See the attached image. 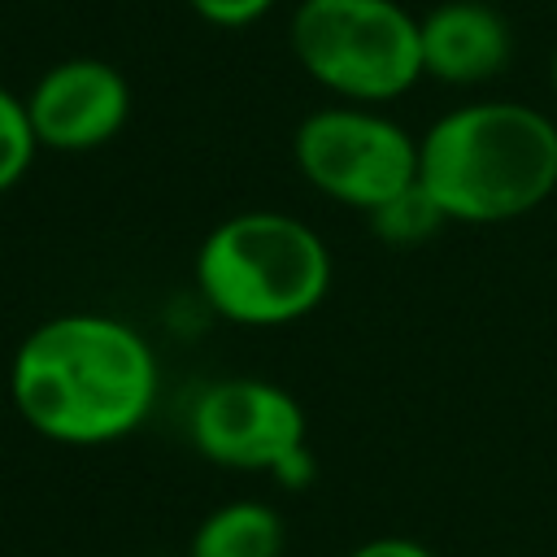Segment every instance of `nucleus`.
I'll return each instance as SVG.
<instances>
[{"instance_id":"obj_1","label":"nucleus","mask_w":557,"mask_h":557,"mask_svg":"<svg viewBox=\"0 0 557 557\" xmlns=\"http://www.w3.org/2000/svg\"><path fill=\"white\" fill-rule=\"evenodd\" d=\"M9 396L44 440L109 444L148 418L157 400V357L122 318L57 313L17 344Z\"/></svg>"},{"instance_id":"obj_2","label":"nucleus","mask_w":557,"mask_h":557,"mask_svg":"<svg viewBox=\"0 0 557 557\" xmlns=\"http://www.w3.org/2000/svg\"><path fill=\"white\" fill-rule=\"evenodd\" d=\"M418 187L444 222L492 226L522 218L557 187V126L522 100L448 109L418 139Z\"/></svg>"},{"instance_id":"obj_3","label":"nucleus","mask_w":557,"mask_h":557,"mask_svg":"<svg viewBox=\"0 0 557 557\" xmlns=\"http://www.w3.org/2000/svg\"><path fill=\"white\" fill-rule=\"evenodd\" d=\"M209 309L239 326H287L313 313L331 287L322 235L278 209H244L218 222L196 252Z\"/></svg>"},{"instance_id":"obj_4","label":"nucleus","mask_w":557,"mask_h":557,"mask_svg":"<svg viewBox=\"0 0 557 557\" xmlns=\"http://www.w3.org/2000/svg\"><path fill=\"white\" fill-rule=\"evenodd\" d=\"M296 65L344 104H383L422 78L418 17L396 0H300Z\"/></svg>"},{"instance_id":"obj_5","label":"nucleus","mask_w":557,"mask_h":557,"mask_svg":"<svg viewBox=\"0 0 557 557\" xmlns=\"http://www.w3.org/2000/svg\"><path fill=\"white\" fill-rule=\"evenodd\" d=\"M292 152L322 196L366 213L418 183V139L374 104L313 109L296 126Z\"/></svg>"},{"instance_id":"obj_6","label":"nucleus","mask_w":557,"mask_h":557,"mask_svg":"<svg viewBox=\"0 0 557 557\" xmlns=\"http://www.w3.org/2000/svg\"><path fill=\"white\" fill-rule=\"evenodd\" d=\"M191 444L213 466L287 479L305 461V409L278 383L222 379L191 405Z\"/></svg>"},{"instance_id":"obj_7","label":"nucleus","mask_w":557,"mask_h":557,"mask_svg":"<svg viewBox=\"0 0 557 557\" xmlns=\"http://www.w3.org/2000/svg\"><path fill=\"white\" fill-rule=\"evenodd\" d=\"M39 148L87 152L109 144L131 117V83L100 57H65L22 96Z\"/></svg>"},{"instance_id":"obj_8","label":"nucleus","mask_w":557,"mask_h":557,"mask_svg":"<svg viewBox=\"0 0 557 557\" xmlns=\"http://www.w3.org/2000/svg\"><path fill=\"white\" fill-rule=\"evenodd\" d=\"M422 44V74L474 87L496 78L513 57V30L500 9L487 0H444L418 17Z\"/></svg>"},{"instance_id":"obj_9","label":"nucleus","mask_w":557,"mask_h":557,"mask_svg":"<svg viewBox=\"0 0 557 557\" xmlns=\"http://www.w3.org/2000/svg\"><path fill=\"white\" fill-rule=\"evenodd\" d=\"M187 557H283V518L261 500H226L205 513Z\"/></svg>"},{"instance_id":"obj_10","label":"nucleus","mask_w":557,"mask_h":557,"mask_svg":"<svg viewBox=\"0 0 557 557\" xmlns=\"http://www.w3.org/2000/svg\"><path fill=\"white\" fill-rule=\"evenodd\" d=\"M370 222H374V231H379L387 244H422V239L444 222V213H440L435 200L413 183L409 191H400V196H392L387 205H379V209L370 213Z\"/></svg>"},{"instance_id":"obj_11","label":"nucleus","mask_w":557,"mask_h":557,"mask_svg":"<svg viewBox=\"0 0 557 557\" xmlns=\"http://www.w3.org/2000/svg\"><path fill=\"white\" fill-rule=\"evenodd\" d=\"M35 148H39V139H35L26 100H17L9 87H0V191L22 183V174L35 161Z\"/></svg>"},{"instance_id":"obj_12","label":"nucleus","mask_w":557,"mask_h":557,"mask_svg":"<svg viewBox=\"0 0 557 557\" xmlns=\"http://www.w3.org/2000/svg\"><path fill=\"white\" fill-rule=\"evenodd\" d=\"M196 17H205L209 26H252L257 17H265L274 9V0H187Z\"/></svg>"},{"instance_id":"obj_13","label":"nucleus","mask_w":557,"mask_h":557,"mask_svg":"<svg viewBox=\"0 0 557 557\" xmlns=\"http://www.w3.org/2000/svg\"><path fill=\"white\" fill-rule=\"evenodd\" d=\"M348 557H435V553L418 540H405V535H379V540L357 544Z\"/></svg>"},{"instance_id":"obj_14","label":"nucleus","mask_w":557,"mask_h":557,"mask_svg":"<svg viewBox=\"0 0 557 557\" xmlns=\"http://www.w3.org/2000/svg\"><path fill=\"white\" fill-rule=\"evenodd\" d=\"M548 74H553V91H557V44H553V65H548Z\"/></svg>"}]
</instances>
